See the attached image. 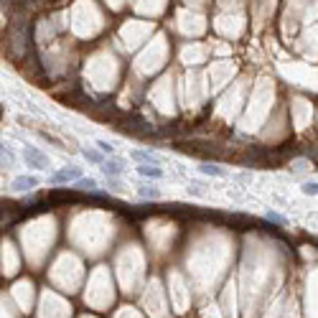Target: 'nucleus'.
<instances>
[{"label": "nucleus", "instance_id": "obj_1", "mask_svg": "<svg viewBox=\"0 0 318 318\" xmlns=\"http://www.w3.org/2000/svg\"><path fill=\"white\" fill-rule=\"evenodd\" d=\"M10 51H13L16 59L28 54V26L20 18H16L13 26H10Z\"/></svg>", "mask_w": 318, "mask_h": 318}, {"label": "nucleus", "instance_id": "obj_2", "mask_svg": "<svg viewBox=\"0 0 318 318\" xmlns=\"http://www.w3.org/2000/svg\"><path fill=\"white\" fill-rule=\"evenodd\" d=\"M82 178V168H76V166H66V168H61V171H56V173H51V184L54 186H61V184H69V181H79Z\"/></svg>", "mask_w": 318, "mask_h": 318}, {"label": "nucleus", "instance_id": "obj_3", "mask_svg": "<svg viewBox=\"0 0 318 318\" xmlns=\"http://www.w3.org/2000/svg\"><path fill=\"white\" fill-rule=\"evenodd\" d=\"M23 158H26V163L31 168H38V171H43V168H49V155L46 153H41L38 148H23Z\"/></svg>", "mask_w": 318, "mask_h": 318}, {"label": "nucleus", "instance_id": "obj_4", "mask_svg": "<svg viewBox=\"0 0 318 318\" xmlns=\"http://www.w3.org/2000/svg\"><path fill=\"white\" fill-rule=\"evenodd\" d=\"M102 171L107 173V178H117L125 173V161L122 158H107L105 163H102Z\"/></svg>", "mask_w": 318, "mask_h": 318}, {"label": "nucleus", "instance_id": "obj_5", "mask_svg": "<svg viewBox=\"0 0 318 318\" xmlns=\"http://www.w3.org/2000/svg\"><path fill=\"white\" fill-rule=\"evenodd\" d=\"M130 158L138 161L140 166H161V155L153 153V150H132Z\"/></svg>", "mask_w": 318, "mask_h": 318}, {"label": "nucleus", "instance_id": "obj_6", "mask_svg": "<svg viewBox=\"0 0 318 318\" xmlns=\"http://www.w3.org/2000/svg\"><path fill=\"white\" fill-rule=\"evenodd\" d=\"M199 171H201L204 176H214V178H226V176H229V171H226V168H222L219 163H201Z\"/></svg>", "mask_w": 318, "mask_h": 318}, {"label": "nucleus", "instance_id": "obj_7", "mask_svg": "<svg viewBox=\"0 0 318 318\" xmlns=\"http://www.w3.org/2000/svg\"><path fill=\"white\" fill-rule=\"evenodd\" d=\"M38 184H41V181L36 176H18V178H13V188L16 191H31V188H36Z\"/></svg>", "mask_w": 318, "mask_h": 318}, {"label": "nucleus", "instance_id": "obj_8", "mask_svg": "<svg viewBox=\"0 0 318 318\" xmlns=\"http://www.w3.org/2000/svg\"><path fill=\"white\" fill-rule=\"evenodd\" d=\"M138 173L145 178H163V168L161 166H138Z\"/></svg>", "mask_w": 318, "mask_h": 318}, {"label": "nucleus", "instance_id": "obj_9", "mask_svg": "<svg viewBox=\"0 0 318 318\" xmlns=\"http://www.w3.org/2000/svg\"><path fill=\"white\" fill-rule=\"evenodd\" d=\"M74 188H82V191H89V194H92V191H97L99 188V184L94 178H79V181H74Z\"/></svg>", "mask_w": 318, "mask_h": 318}, {"label": "nucleus", "instance_id": "obj_10", "mask_svg": "<svg viewBox=\"0 0 318 318\" xmlns=\"http://www.w3.org/2000/svg\"><path fill=\"white\" fill-rule=\"evenodd\" d=\"M138 194L145 196V199H161V191H158L153 184H150V186H148V184H145V186H138Z\"/></svg>", "mask_w": 318, "mask_h": 318}, {"label": "nucleus", "instance_id": "obj_11", "mask_svg": "<svg viewBox=\"0 0 318 318\" xmlns=\"http://www.w3.org/2000/svg\"><path fill=\"white\" fill-rule=\"evenodd\" d=\"M84 153V158H87V161L89 163H105V158H102V153H97V150H92V148H87V150H82Z\"/></svg>", "mask_w": 318, "mask_h": 318}, {"label": "nucleus", "instance_id": "obj_12", "mask_svg": "<svg viewBox=\"0 0 318 318\" xmlns=\"http://www.w3.org/2000/svg\"><path fill=\"white\" fill-rule=\"evenodd\" d=\"M13 163V153L5 150V145H0V166H10Z\"/></svg>", "mask_w": 318, "mask_h": 318}, {"label": "nucleus", "instance_id": "obj_13", "mask_svg": "<svg viewBox=\"0 0 318 318\" xmlns=\"http://www.w3.org/2000/svg\"><path fill=\"white\" fill-rule=\"evenodd\" d=\"M303 194H305V196H316V194H318V184H316V181L303 184Z\"/></svg>", "mask_w": 318, "mask_h": 318}, {"label": "nucleus", "instance_id": "obj_14", "mask_svg": "<svg viewBox=\"0 0 318 318\" xmlns=\"http://www.w3.org/2000/svg\"><path fill=\"white\" fill-rule=\"evenodd\" d=\"M97 148H99V150H102V153H110V155H112V153H115V148H112V145H110L107 140H97Z\"/></svg>", "mask_w": 318, "mask_h": 318}, {"label": "nucleus", "instance_id": "obj_15", "mask_svg": "<svg viewBox=\"0 0 318 318\" xmlns=\"http://www.w3.org/2000/svg\"><path fill=\"white\" fill-rule=\"evenodd\" d=\"M265 217H267V222H275V224H285V219H282L280 214H275V211H267Z\"/></svg>", "mask_w": 318, "mask_h": 318}, {"label": "nucleus", "instance_id": "obj_16", "mask_svg": "<svg viewBox=\"0 0 318 318\" xmlns=\"http://www.w3.org/2000/svg\"><path fill=\"white\" fill-rule=\"evenodd\" d=\"M0 115H3V107H0Z\"/></svg>", "mask_w": 318, "mask_h": 318}]
</instances>
